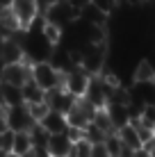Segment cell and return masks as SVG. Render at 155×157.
<instances>
[{
  "instance_id": "obj_1",
  "label": "cell",
  "mask_w": 155,
  "mask_h": 157,
  "mask_svg": "<svg viewBox=\"0 0 155 157\" xmlns=\"http://www.w3.org/2000/svg\"><path fill=\"white\" fill-rule=\"evenodd\" d=\"M30 78H32V82H37V86L44 94H48L52 89H64V78L66 75L60 73L50 62H39V64L30 66Z\"/></svg>"
},
{
  "instance_id": "obj_2",
  "label": "cell",
  "mask_w": 155,
  "mask_h": 157,
  "mask_svg": "<svg viewBox=\"0 0 155 157\" xmlns=\"http://www.w3.org/2000/svg\"><path fill=\"white\" fill-rule=\"evenodd\" d=\"M94 107L89 105L84 98H80L76 100V105L71 107V112L66 114V123H68V128H76V130H87L89 125H91V118H94Z\"/></svg>"
},
{
  "instance_id": "obj_3",
  "label": "cell",
  "mask_w": 155,
  "mask_h": 157,
  "mask_svg": "<svg viewBox=\"0 0 155 157\" xmlns=\"http://www.w3.org/2000/svg\"><path fill=\"white\" fill-rule=\"evenodd\" d=\"M5 118H7V128L12 132H30L32 128L37 125L32 121L30 112L25 105H16V107H7L5 109Z\"/></svg>"
},
{
  "instance_id": "obj_4",
  "label": "cell",
  "mask_w": 155,
  "mask_h": 157,
  "mask_svg": "<svg viewBox=\"0 0 155 157\" xmlns=\"http://www.w3.org/2000/svg\"><path fill=\"white\" fill-rule=\"evenodd\" d=\"M89 82H91V78L78 66V68H73L71 73H66V78H64V91H68L76 100H80V98H84V94H87Z\"/></svg>"
},
{
  "instance_id": "obj_5",
  "label": "cell",
  "mask_w": 155,
  "mask_h": 157,
  "mask_svg": "<svg viewBox=\"0 0 155 157\" xmlns=\"http://www.w3.org/2000/svg\"><path fill=\"white\" fill-rule=\"evenodd\" d=\"M12 12L16 16V21H18L21 30H30L32 23L39 18V12H37V7H34V0H16Z\"/></svg>"
},
{
  "instance_id": "obj_6",
  "label": "cell",
  "mask_w": 155,
  "mask_h": 157,
  "mask_svg": "<svg viewBox=\"0 0 155 157\" xmlns=\"http://www.w3.org/2000/svg\"><path fill=\"white\" fill-rule=\"evenodd\" d=\"M46 102H48V107H50L52 112H60V114L66 116L68 112H71V107L76 105V98L64 89H52V91L46 94Z\"/></svg>"
},
{
  "instance_id": "obj_7",
  "label": "cell",
  "mask_w": 155,
  "mask_h": 157,
  "mask_svg": "<svg viewBox=\"0 0 155 157\" xmlns=\"http://www.w3.org/2000/svg\"><path fill=\"white\" fill-rule=\"evenodd\" d=\"M30 80V64L21 62V64H7L2 73V82L5 84H14V86H23Z\"/></svg>"
},
{
  "instance_id": "obj_8",
  "label": "cell",
  "mask_w": 155,
  "mask_h": 157,
  "mask_svg": "<svg viewBox=\"0 0 155 157\" xmlns=\"http://www.w3.org/2000/svg\"><path fill=\"white\" fill-rule=\"evenodd\" d=\"M71 148H73V144L66 134H50L46 150L50 157H71Z\"/></svg>"
},
{
  "instance_id": "obj_9",
  "label": "cell",
  "mask_w": 155,
  "mask_h": 157,
  "mask_svg": "<svg viewBox=\"0 0 155 157\" xmlns=\"http://www.w3.org/2000/svg\"><path fill=\"white\" fill-rule=\"evenodd\" d=\"M41 128L46 130L48 134H66V130H68V123H66V116L60 114V112H48L46 118L39 123Z\"/></svg>"
},
{
  "instance_id": "obj_10",
  "label": "cell",
  "mask_w": 155,
  "mask_h": 157,
  "mask_svg": "<svg viewBox=\"0 0 155 157\" xmlns=\"http://www.w3.org/2000/svg\"><path fill=\"white\" fill-rule=\"evenodd\" d=\"M78 21H82L84 25H91V28H107V14L98 12L94 5H87L84 9H80Z\"/></svg>"
},
{
  "instance_id": "obj_11",
  "label": "cell",
  "mask_w": 155,
  "mask_h": 157,
  "mask_svg": "<svg viewBox=\"0 0 155 157\" xmlns=\"http://www.w3.org/2000/svg\"><path fill=\"white\" fill-rule=\"evenodd\" d=\"M155 82V68L151 59H141L132 73V84H153Z\"/></svg>"
},
{
  "instance_id": "obj_12",
  "label": "cell",
  "mask_w": 155,
  "mask_h": 157,
  "mask_svg": "<svg viewBox=\"0 0 155 157\" xmlns=\"http://www.w3.org/2000/svg\"><path fill=\"white\" fill-rule=\"evenodd\" d=\"M116 134H119V139L123 141V146L130 153H135V150H139V148H144V144H141V139H139V134H137V130H135V125H123L121 130H116Z\"/></svg>"
},
{
  "instance_id": "obj_13",
  "label": "cell",
  "mask_w": 155,
  "mask_h": 157,
  "mask_svg": "<svg viewBox=\"0 0 155 157\" xmlns=\"http://www.w3.org/2000/svg\"><path fill=\"white\" fill-rule=\"evenodd\" d=\"M105 109H107V114H110V118H112V125H114V130H121L123 125H128V123H130L128 105H107Z\"/></svg>"
},
{
  "instance_id": "obj_14",
  "label": "cell",
  "mask_w": 155,
  "mask_h": 157,
  "mask_svg": "<svg viewBox=\"0 0 155 157\" xmlns=\"http://www.w3.org/2000/svg\"><path fill=\"white\" fill-rule=\"evenodd\" d=\"M32 150H34V146H32L30 132H14V146H12V155L25 157L28 153H32Z\"/></svg>"
},
{
  "instance_id": "obj_15",
  "label": "cell",
  "mask_w": 155,
  "mask_h": 157,
  "mask_svg": "<svg viewBox=\"0 0 155 157\" xmlns=\"http://www.w3.org/2000/svg\"><path fill=\"white\" fill-rule=\"evenodd\" d=\"M2 86V96H5V107H16V105H25L23 102V86H14V84H5Z\"/></svg>"
},
{
  "instance_id": "obj_16",
  "label": "cell",
  "mask_w": 155,
  "mask_h": 157,
  "mask_svg": "<svg viewBox=\"0 0 155 157\" xmlns=\"http://www.w3.org/2000/svg\"><path fill=\"white\" fill-rule=\"evenodd\" d=\"M103 144H105V148H107L110 157H126V155H130V150L123 146V141L119 139V134H116V132L107 134V139H105Z\"/></svg>"
},
{
  "instance_id": "obj_17",
  "label": "cell",
  "mask_w": 155,
  "mask_h": 157,
  "mask_svg": "<svg viewBox=\"0 0 155 157\" xmlns=\"http://www.w3.org/2000/svg\"><path fill=\"white\" fill-rule=\"evenodd\" d=\"M91 125H96L100 130V132H105V134H112V132H116L114 130V125H112V118H110V114H107V109H96L94 112V118H91Z\"/></svg>"
},
{
  "instance_id": "obj_18",
  "label": "cell",
  "mask_w": 155,
  "mask_h": 157,
  "mask_svg": "<svg viewBox=\"0 0 155 157\" xmlns=\"http://www.w3.org/2000/svg\"><path fill=\"white\" fill-rule=\"evenodd\" d=\"M41 34H44V39L50 43L52 48H57L64 39V30L57 28V25H52V23H46V21H44V25H41Z\"/></svg>"
},
{
  "instance_id": "obj_19",
  "label": "cell",
  "mask_w": 155,
  "mask_h": 157,
  "mask_svg": "<svg viewBox=\"0 0 155 157\" xmlns=\"http://www.w3.org/2000/svg\"><path fill=\"white\" fill-rule=\"evenodd\" d=\"M41 100H46V94L37 86V82H32V78H30L28 82L23 84V102L30 105V102H41Z\"/></svg>"
},
{
  "instance_id": "obj_20",
  "label": "cell",
  "mask_w": 155,
  "mask_h": 157,
  "mask_svg": "<svg viewBox=\"0 0 155 157\" xmlns=\"http://www.w3.org/2000/svg\"><path fill=\"white\" fill-rule=\"evenodd\" d=\"M30 139H32V146H34V148L46 150V148H48V139H50V134H48L46 130L37 123V125L30 130Z\"/></svg>"
},
{
  "instance_id": "obj_21",
  "label": "cell",
  "mask_w": 155,
  "mask_h": 157,
  "mask_svg": "<svg viewBox=\"0 0 155 157\" xmlns=\"http://www.w3.org/2000/svg\"><path fill=\"white\" fill-rule=\"evenodd\" d=\"M28 107V112H30V116H32V121L34 123H41L46 118V114L50 112V107H48V102L46 100H41V102H30V105H25Z\"/></svg>"
},
{
  "instance_id": "obj_22",
  "label": "cell",
  "mask_w": 155,
  "mask_h": 157,
  "mask_svg": "<svg viewBox=\"0 0 155 157\" xmlns=\"http://www.w3.org/2000/svg\"><path fill=\"white\" fill-rule=\"evenodd\" d=\"M91 148H94V144H89L87 139H80L78 144H73L71 157H91Z\"/></svg>"
},
{
  "instance_id": "obj_23",
  "label": "cell",
  "mask_w": 155,
  "mask_h": 157,
  "mask_svg": "<svg viewBox=\"0 0 155 157\" xmlns=\"http://www.w3.org/2000/svg\"><path fill=\"white\" fill-rule=\"evenodd\" d=\"M91 5L96 9H98V12H103V14H112L116 9V5H119V0H91Z\"/></svg>"
},
{
  "instance_id": "obj_24",
  "label": "cell",
  "mask_w": 155,
  "mask_h": 157,
  "mask_svg": "<svg viewBox=\"0 0 155 157\" xmlns=\"http://www.w3.org/2000/svg\"><path fill=\"white\" fill-rule=\"evenodd\" d=\"M57 2H60V0H34V7H37V12H39V16H46Z\"/></svg>"
},
{
  "instance_id": "obj_25",
  "label": "cell",
  "mask_w": 155,
  "mask_h": 157,
  "mask_svg": "<svg viewBox=\"0 0 155 157\" xmlns=\"http://www.w3.org/2000/svg\"><path fill=\"white\" fill-rule=\"evenodd\" d=\"M91 157H110L107 148H105V144H94V148H91Z\"/></svg>"
},
{
  "instance_id": "obj_26",
  "label": "cell",
  "mask_w": 155,
  "mask_h": 157,
  "mask_svg": "<svg viewBox=\"0 0 155 157\" xmlns=\"http://www.w3.org/2000/svg\"><path fill=\"white\" fill-rule=\"evenodd\" d=\"M66 2L71 5V7L76 9V12H80V9H84L87 5H91V0H66Z\"/></svg>"
},
{
  "instance_id": "obj_27",
  "label": "cell",
  "mask_w": 155,
  "mask_h": 157,
  "mask_svg": "<svg viewBox=\"0 0 155 157\" xmlns=\"http://www.w3.org/2000/svg\"><path fill=\"white\" fill-rule=\"evenodd\" d=\"M7 118H5V109H0V134H5L7 132Z\"/></svg>"
},
{
  "instance_id": "obj_28",
  "label": "cell",
  "mask_w": 155,
  "mask_h": 157,
  "mask_svg": "<svg viewBox=\"0 0 155 157\" xmlns=\"http://www.w3.org/2000/svg\"><path fill=\"white\" fill-rule=\"evenodd\" d=\"M144 150H146V153L151 155V157H155V137H153L148 144H144Z\"/></svg>"
},
{
  "instance_id": "obj_29",
  "label": "cell",
  "mask_w": 155,
  "mask_h": 157,
  "mask_svg": "<svg viewBox=\"0 0 155 157\" xmlns=\"http://www.w3.org/2000/svg\"><path fill=\"white\" fill-rule=\"evenodd\" d=\"M16 0H0V9H12Z\"/></svg>"
},
{
  "instance_id": "obj_30",
  "label": "cell",
  "mask_w": 155,
  "mask_h": 157,
  "mask_svg": "<svg viewBox=\"0 0 155 157\" xmlns=\"http://www.w3.org/2000/svg\"><path fill=\"white\" fill-rule=\"evenodd\" d=\"M130 157H151V155H148V153H146L144 148H139V150H135V153H132Z\"/></svg>"
},
{
  "instance_id": "obj_31",
  "label": "cell",
  "mask_w": 155,
  "mask_h": 157,
  "mask_svg": "<svg viewBox=\"0 0 155 157\" xmlns=\"http://www.w3.org/2000/svg\"><path fill=\"white\" fill-rule=\"evenodd\" d=\"M2 73H5V64L0 62V82H2Z\"/></svg>"
},
{
  "instance_id": "obj_32",
  "label": "cell",
  "mask_w": 155,
  "mask_h": 157,
  "mask_svg": "<svg viewBox=\"0 0 155 157\" xmlns=\"http://www.w3.org/2000/svg\"><path fill=\"white\" fill-rule=\"evenodd\" d=\"M2 43H5V36H0V52H2Z\"/></svg>"
},
{
  "instance_id": "obj_33",
  "label": "cell",
  "mask_w": 155,
  "mask_h": 157,
  "mask_svg": "<svg viewBox=\"0 0 155 157\" xmlns=\"http://www.w3.org/2000/svg\"><path fill=\"white\" fill-rule=\"evenodd\" d=\"M139 5H146V2H153V0H137Z\"/></svg>"
},
{
  "instance_id": "obj_34",
  "label": "cell",
  "mask_w": 155,
  "mask_h": 157,
  "mask_svg": "<svg viewBox=\"0 0 155 157\" xmlns=\"http://www.w3.org/2000/svg\"><path fill=\"white\" fill-rule=\"evenodd\" d=\"M5 157H18V155H12V153H9V155H5Z\"/></svg>"
}]
</instances>
